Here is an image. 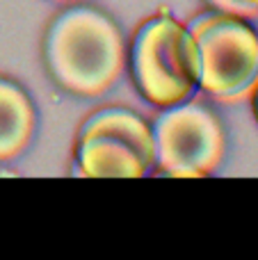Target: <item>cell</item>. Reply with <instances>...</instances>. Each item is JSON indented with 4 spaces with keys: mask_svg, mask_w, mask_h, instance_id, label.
I'll return each instance as SVG.
<instances>
[{
    "mask_svg": "<svg viewBox=\"0 0 258 260\" xmlns=\"http://www.w3.org/2000/svg\"><path fill=\"white\" fill-rule=\"evenodd\" d=\"M155 176L204 178L217 171L227 153V128L204 103L183 101L153 121Z\"/></svg>",
    "mask_w": 258,
    "mask_h": 260,
    "instance_id": "5b68a950",
    "label": "cell"
},
{
    "mask_svg": "<svg viewBox=\"0 0 258 260\" xmlns=\"http://www.w3.org/2000/svg\"><path fill=\"white\" fill-rule=\"evenodd\" d=\"M37 126L35 105L16 82L0 78V162L25 151Z\"/></svg>",
    "mask_w": 258,
    "mask_h": 260,
    "instance_id": "8992f818",
    "label": "cell"
},
{
    "mask_svg": "<svg viewBox=\"0 0 258 260\" xmlns=\"http://www.w3.org/2000/svg\"><path fill=\"white\" fill-rule=\"evenodd\" d=\"M199 53V89L231 99L258 78V30L236 12H204L190 23Z\"/></svg>",
    "mask_w": 258,
    "mask_h": 260,
    "instance_id": "277c9868",
    "label": "cell"
},
{
    "mask_svg": "<svg viewBox=\"0 0 258 260\" xmlns=\"http://www.w3.org/2000/svg\"><path fill=\"white\" fill-rule=\"evenodd\" d=\"M155 167L153 128L131 108L105 105L82 121L73 174L82 178H144Z\"/></svg>",
    "mask_w": 258,
    "mask_h": 260,
    "instance_id": "3957f363",
    "label": "cell"
},
{
    "mask_svg": "<svg viewBox=\"0 0 258 260\" xmlns=\"http://www.w3.org/2000/svg\"><path fill=\"white\" fill-rule=\"evenodd\" d=\"M137 94L153 108H172L199 89V53L190 27L167 14L140 23L126 50Z\"/></svg>",
    "mask_w": 258,
    "mask_h": 260,
    "instance_id": "7a4b0ae2",
    "label": "cell"
},
{
    "mask_svg": "<svg viewBox=\"0 0 258 260\" xmlns=\"http://www.w3.org/2000/svg\"><path fill=\"white\" fill-rule=\"evenodd\" d=\"M44 62L55 85L82 99L101 96L126 69V41L112 16L89 5H73L50 21Z\"/></svg>",
    "mask_w": 258,
    "mask_h": 260,
    "instance_id": "6da1fadb",
    "label": "cell"
},
{
    "mask_svg": "<svg viewBox=\"0 0 258 260\" xmlns=\"http://www.w3.org/2000/svg\"><path fill=\"white\" fill-rule=\"evenodd\" d=\"M251 112H254V119L258 123V78L254 80V89H251Z\"/></svg>",
    "mask_w": 258,
    "mask_h": 260,
    "instance_id": "ba28073f",
    "label": "cell"
},
{
    "mask_svg": "<svg viewBox=\"0 0 258 260\" xmlns=\"http://www.w3.org/2000/svg\"><path fill=\"white\" fill-rule=\"evenodd\" d=\"M233 9L240 12V9H258V0H231Z\"/></svg>",
    "mask_w": 258,
    "mask_h": 260,
    "instance_id": "52a82bcc",
    "label": "cell"
}]
</instances>
